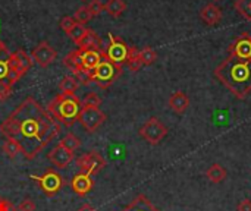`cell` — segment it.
Wrapping results in <instances>:
<instances>
[{
    "instance_id": "cell-36",
    "label": "cell",
    "mask_w": 251,
    "mask_h": 211,
    "mask_svg": "<svg viewBox=\"0 0 251 211\" xmlns=\"http://www.w3.org/2000/svg\"><path fill=\"white\" fill-rule=\"evenodd\" d=\"M76 23V21L74 19V16H65V18H62V21H60V28L65 31V32H68L74 25Z\"/></svg>"
},
{
    "instance_id": "cell-13",
    "label": "cell",
    "mask_w": 251,
    "mask_h": 211,
    "mask_svg": "<svg viewBox=\"0 0 251 211\" xmlns=\"http://www.w3.org/2000/svg\"><path fill=\"white\" fill-rule=\"evenodd\" d=\"M228 53L232 57L251 60V35L249 32H243L240 37L235 38L232 44L228 47Z\"/></svg>"
},
{
    "instance_id": "cell-23",
    "label": "cell",
    "mask_w": 251,
    "mask_h": 211,
    "mask_svg": "<svg viewBox=\"0 0 251 211\" xmlns=\"http://www.w3.org/2000/svg\"><path fill=\"white\" fill-rule=\"evenodd\" d=\"M104 10L112 18H119L126 10V3L124 0H107V3L104 4Z\"/></svg>"
},
{
    "instance_id": "cell-28",
    "label": "cell",
    "mask_w": 251,
    "mask_h": 211,
    "mask_svg": "<svg viewBox=\"0 0 251 211\" xmlns=\"http://www.w3.org/2000/svg\"><path fill=\"white\" fill-rule=\"evenodd\" d=\"M140 57H141L143 65L150 66V65H153V63L157 60V53H156V50H154L153 47L147 46V47H144L143 50H140Z\"/></svg>"
},
{
    "instance_id": "cell-2",
    "label": "cell",
    "mask_w": 251,
    "mask_h": 211,
    "mask_svg": "<svg viewBox=\"0 0 251 211\" xmlns=\"http://www.w3.org/2000/svg\"><path fill=\"white\" fill-rule=\"evenodd\" d=\"M215 76L238 100L251 93V60L229 56L215 69Z\"/></svg>"
},
{
    "instance_id": "cell-35",
    "label": "cell",
    "mask_w": 251,
    "mask_h": 211,
    "mask_svg": "<svg viewBox=\"0 0 251 211\" xmlns=\"http://www.w3.org/2000/svg\"><path fill=\"white\" fill-rule=\"evenodd\" d=\"M18 211H35V203L31 198H25L19 203Z\"/></svg>"
},
{
    "instance_id": "cell-12",
    "label": "cell",
    "mask_w": 251,
    "mask_h": 211,
    "mask_svg": "<svg viewBox=\"0 0 251 211\" xmlns=\"http://www.w3.org/2000/svg\"><path fill=\"white\" fill-rule=\"evenodd\" d=\"M56 50L46 41H41L40 44L35 46V48L31 51V59L32 62L38 63L41 68H47L50 66L54 60H56Z\"/></svg>"
},
{
    "instance_id": "cell-38",
    "label": "cell",
    "mask_w": 251,
    "mask_h": 211,
    "mask_svg": "<svg viewBox=\"0 0 251 211\" xmlns=\"http://www.w3.org/2000/svg\"><path fill=\"white\" fill-rule=\"evenodd\" d=\"M237 210H238V211H251V201H250V200H243V201H241V203L238 204Z\"/></svg>"
},
{
    "instance_id": "cell-32",
    "label": "cell",
    "mask_w": 251,
    "mask_h": 211,
    "mask_svg": "<svg viewBox=\"0 0 251 211\" xmlns=\"http://www.w3.org/2000/svg\"><path fill=\"white\" fill-rule=\"evenodd\" d=\"M100 104H101V98L94 93H88L85 95V98L82 100V109H85V107H99Z\"/></svg>"
},
{
    "instance_id": "cell-39",
    "label": "cell",
    "mask_w": 251,
    "mask_h": 211,
    "mask_svg": "<svg viewBox=\"0 0 251 211\" xmlns=\"http://www.w3.org/2000/svg\"><path fill=\"white\" fill-rule=\"evenodd\" d=\"M78 211H97L94 207H91L90 204H84L81 209H78Z\"/></svg>"
},
{
    "instance_id": "cell-33",
    "label": "cell",
    "mask_w": 251,
    "mask_h": 211,
    "mask_svg": "<svg viewBox=\"0 0 251 211\" xmlns=\"http://www.w3.org/2000/svg\"><path fill=\"white\" fill-rule=\"evenodd\" d=\"M87 9L90 10L91 16H99L103 10H104V4L100 0H91L87 6Z\"/></svg>"
},
{
    "instance_id": "cell-25",
    "label": "cell",
    "mask_w": 251,
    "mask_h": 211,
    "mask_svg": "<svg viewBox=\"0 0 251 211\" xmlns=\"http://www.w3.org/2000/svg\"><path fill=\"white\" fill-rule=\"evenodd\" d=\"M78 87H79V81L75 76H71V75L65 76L60 81V85H59L62 94H75V91L78 90Z\"/></svg>"
},
{
    "instance_id": "cell-4",
    "label": "cell",
    "mask_w": 251,
    "mask_h": 211,
    "mask_svg": "<svg viewBox=\"0 0 251 211\" xmlns=\"http://www.w3.org/2000/svg\"><path fill=\"white\" fill-rule=\"evenodd\" d=\"M121 75H122V66L115 65L106 57H103L99 66L87 76V85L94 81L101 90H106L112 87Z\"/></svg>"
},
{
    "instance_id": "cell-22",
    "label": "cell",
    "mask_w": 251,
    "mask_h": 211,
    "mask_svg": "<svg viewBox=\"0 0 251 211\" xmlns=\"http://www.w3.org/2000/svg\"><path fill=\"white\" fill-rule=\"evenodd\" d=\"M206 176H207V179H209L210 182H213V184H221V182H224V181L226 179L228 172H226V169H225L224 166L215 163V164H212V166L206 170Z\"/></svg>"
},
{
    "instance_id": "cell-27",
    "label": "cell",
    "mask_w": 251,
    "mask_h": 211,
    "mask_svg": "<svg viewBox=\"0 0 251 211\" xmlns=\"http://www.w3.org/2000/svg\"><path fill=\"white\" fill-rule=\"evenodd\" d=\"M1 150H3V153H4L9 159H15L18 154H22L21 145H19L16 141H13V140H6L4 144H3V147H1Z\"/></svg>"
},
{
    "instance_id": "cell-29",
    "label": "cell",
    "mask_w": 251,
    "mask_h": 211,
    "mask_svg": "<svg viewBox=\"0 0 251 211\" xmlns=\"http://www.w3.org/2000/svg\"><path fill=\"white\" fill-rule=\"evenodd\" d=\"M234 6L244 19L251 21V0H237Z\"/></svg>"
},
{
    "instance_id": "cell-24",
    "label": "cell",
    "mask_w": 251,
    "mask_h": 211,
    "mask_svg": "<svg viewBox=\"0 0 251 211\" xmlns=\"http://www.w3.org/2000/svg\"><path fill=\"white\" fill-rule=\"evenodd\" d=\"M126 65L131 72H138L143 66V62L140 57V50L134 46H129V56H128Z\"/></svg>"
},
{
    "instance_id": "cell-5",
    "label": "cell",
    "mask_w": 251,
    "mask_h": 211,
    "mask_svg": "<svg viewBox=\"0 0 251 211\" xmlns=\"http://www.w3.org/2000/svg\"><path fill=\"white\" fill-rule=\"evenodd\" d=\"M31 65H32L31 56H28L22 48L12 53L9 57V76L6 79V82L12 87L29 70Z\"/></svg>"
},
{
    "instance_id": "cell-34",
    "label": "cell",
    "mask_w": 251,
    "mask_h": 211,
    "mask_svg": "<svg viewBox=\"0 0 251 211\" xmlns=\"http://www.w3.org/2000/svg\"><path fill=\"white\" fill-rule=\"evenodd\" d=\"M12 94V87L4 82V81H0V101H6Z\"/></svg>"
},
{
    "instance_id": "cell-30",
    "label": "cell",
    "mask_w": 251,
    "mask_h": 211,
    "mask_svg": "<svg viewBox=\"0 0 251 211\" xmlns=\"http://www.w3.org/2000/svg\"><path fill=\"white\" fill-rule=\"evenodd\" d=\"M85 29H87V28H85L82 23H78V22H76V23H75V25H74L68 32H66V35H68V37H69L75 44H78V43H79V40L82 38V35H84Z\"/></svg>"
},
{
    "instance_id": "cell-14",
    "label": "cell",
    "mask_w": 251,
    "mask_h": 211,
    "mask_svg": "<svg viewBox=\"0 0 251 211\" xmlns=\"http://www.w3.org/2000/svg\"><path fill=\"white\" fill-rule=\"evenodd\" d=\"M71 188L72 191L78 195V197H85L93 188H94V181L93 176L90 173L85 172H79L78 175H75L71 181Z\"/></svg>"
},
{
    "instance_id": "cell-8",
    "label": "cell",
    "mask_w": 251,
    "mask_h": 211,
    "mask_svg": "<svg viewBox=\"0 0 251 211\" xmlns=\"http://www.w3.org/2000/svg\"><path fill=\"white\" fill-rule=\"evenodd\" d=\"M140 137L146 140L151 145H157L166 135H168V128L157 119V117H150L138 131Z\"/></svg>"
},
{
    "instance_id": "cell-1",
    "label": "cell",
    "mask_w": 251,
    "mask_h": 211,
    "mask_svg": "<svg viewBox=\"0 0 251 211\" xmlns=\"http://www.w3.org/2000/svg\"><path fill=\"white\" fill-rule=\"evenodd\" d=\"M62 131V125L35 98H25L1 123L0 134L16 141L26 160L37 157Z\"/></svg>"
},
{
    "instance_id": "cell-21",
    "label": "cell",
    "mask_w": 251,
    "mask_h": 211,
    "mask_svg": "<svg viewBox=\"0 0 251 211\" xmlns=\"http://www.w3.org/2000/svg\"><path fill=\"white\" fill-rule=\"evenodd\" d=\"M10 51L6 47V44L0 40V81L7 79L9 76V57H10Z\"/></svg>"
},
{
    "instance_id": "cell-19",
    "label": "cell",
    "mask_w": 251,
    "mask_h": 211,
    "mask_svg": "<svg viewBox=\"0 0 251 211\" xmlns=\"http://www.w3.org/2000/svg\"><path fill=\"white\" fill-rule=\"evenodd\" d=\"M63 65L75 75V78L78 79L81 76V50L76 48L71 53H68L63 57Z\"/></svg>"
},
{
    "instance_id": "cell-17",
    "label": "cell",
    "mask_w": 251,
    "mask_h": 211,
    "mask_svg": "<svg viewBox=\"0 0 251 211\" xmlns=\"http://www.w3.org/2000/svg\"><path fill=\"white\" fill-rule=\"evenodd\" d=\"M79 50H103L101 47V38L99 37L97 32H94L93 29H85L82 38L79 40V43L76 44Z\"/></svg>"
},
{
    "instance_id": "cell-10",
    "label": "cell",
    "mask_w": 251,
    "mask_h": 211,
    "mask_svg": "<svg viewBox=\"0 0 251 211\" xmlns=\"http://www.w3.org/2000/svg\"><path fill=\"white\" fill-rule=\"evenodd\" d=\"M76 166L81 172L90 173L93 176L106 166V160L101 157L99 151H90L76 159Z\"/></svg>"
},
{
    "instance_id": "cell-18",
    "label": "cell",
    "mask_w": 251,
    "mask_h": 211,
    "mask_svg": "<svg viewBox=\"0 0 251 211\" xmlns=\"http://www.w3.org/2000/svg\"><path fill=\"white\" fill-rule=\"evenodd\" d=\"M168 104H169V107H171L176 115H184V113L188 110V107H190V98H188V95H187L185 93L176 91V93H174V94L169 97Z\"/></svg>"
},
{
    "instance_id": "cell-26",
    "label": "cell",
    "mask_w": 251,
    "mask_h": 211,
    "mask_svg": "<svg viewBox=\"0 0 251 211\" xmlns=\"http://www.w3.org/2000/svg\"><path fill=\"white\" fill-rule=\"evenodd\" d=\"M59 144L62 145V147H65L66 150H69V151H75V150H78L79 148V145H81V141H79V138L78 137H75L72 132H68L60 141H59Z\"/></svg>"
},
{
    "instance_id": "cell-3",
    "label": "cell",
    "mask_w": 251,
    "mask_h": 211,
    "mask_svg": "<svg viewBox=\"0 0 251 211\" xmlns=\"http://www.w3.org/2000/svg\"><path fill=\"white\" fill-rule=\"evenodd\" d=\"M82 103L75 94H57L47 106V112L63 126L71 128L79 117Z\"/></svg>"
},
{
    "instance_id": "cell-16",
    "label": "cell",
    "mask_w": 251,
    "mask_h": 211,
    "mask_svg": "<svg viewBox=\"0 0 251 211\" xmlns=\"http://www.w3.org/2000/svg\"><path fill=\"white\" fill-rule=\"evenodd\" d=\"M200 18H201V21H203L206 25H210V26H212V25H216V23H219V22L222 21L224 13H222V9L218 7L215 3H209V4H206V6L201 9Z\"/></svg>"
},
{
    "instance_id": "cell-9",
    "label": "cell",
    "mask_w": 251,
    "mask_h": 211,
    "mask_svg": "<svg viewBox=\"0 0 251 211\" xmlns=\"http://www.w3.org/2000/svg\"><path fill=\"white\" fill-rule=\"evenodd\" d=\"M78 122L87 132H94L106 122V113L99 107H85L81 110Z\"/></svg>"
},
{
    "instance_id": "cell-7",
    "label": "cell",
    "mask_w": 251,
    "mask_h": 211,
    "mask_svg": "<svg viewBox=\"0 0 251 211\" xmlns=\"http://www.w3.org/2000/svg\"><path fill=\"white\" fill-rule=\"evenodd\" d=\"M103 57L110 60L115 65H124L128 60L129 56V46L119 37L113 35L112 32L109 34V46L103 48L101 51Z\"/></svg>"
},
{
    "instance_id": "cell-6",
    "label": "cell",
    "mask_w": 251,
    "mask_h": 211,
    "mask_svg": "<svg viewBox=\"0 0 251 211\" xmlns=\"http://www.w3.org/2000/svg\"><path fill=\"white\" fill-rule=\"evenodd\" d=\"M29 179L38 182L40 189L43 191V194L49 198H53L65 185L63 178L53 169H47L44 172V175L38 176V175H29Z\"/></svg>"
},
{
    "instance_id": "cell-20",
    "label": "cell",
    "mask_w": 251,
    "mask_h": 211,
    "mask_svg": "<svg viewBox=\"0 0 251 211\" xmlns=\"http://www.w3.org/2000/svg\"><path fill=\"white\" fill-rule=\"evenodd\" d=\"M122 211H159V209H156L146 195L140 194L132 200L131 204H128Z\"/></svg>"
},
{
    "instance_id": "cell-11",
    "label": "cell",
    "mask_w": 251,
    "mask_h": 211,
    "mask_svg": "<svg viewBox=\"0 0 251 211\" xmlns=\"http://www.w3.org/2000/svg\"><path fill=\"white\" fill-rule=\"evenodd\" d=\"M101 51L103 50H81V76L78 81L82 79V82L87 85V76L99 66L103 59Z\"/></svg>"
},
{
    "instance_id": "cell-31",
    "label": "cell",
    "mask_w": 251,
    "mask_h": 211,
    "mask_svg": "<svg viewBox=\"0 0 251 211\" xmlns=\"http://www.w3.org/2000/svg\"><path fill=\"white\" fill-rule=\"evenodd\" d=\"M93 16H91V13H90V10L87 9V6H81V7H78L76 9V12H75V15H74V19L78 22V23H87L90 19H91Z\"/></svg>"
},
{
    "instance_id": "cell-15",
    "label": "cell",
    "mask_w": 251,
    "mask_h": 211,
    "mask_svg": "<svg viewBox=\"0 0 251 211\" xmlns=\"http://www.w3.org/2000/svg\"><path fill=\"white\" fill-rule=\"evenodd\" d=\"M47 157H49V160L57 167V169H66L69 164H71V162L74 160V153L72 151H69V150H66L65 147H62L60 144H57L54 148H51L50 150V153L47 154Z\"/></svg>"
},
{
    "instance_id": "cell-37",
    "label": "cell",
    "mask_w": 251,
    "mask_h": 211,
    "mask_svg": "<svg viewBox=\"0 0 251 211\" xmlns=\"http://www.w3.org/2000/svg\"><path fill=\"white\" fill-rule=\"evenodd\" d=\"M0 211H18V209L13 206L12 201L6 198H0Z\"/></svg>"
}]
</instances>
